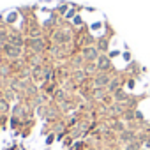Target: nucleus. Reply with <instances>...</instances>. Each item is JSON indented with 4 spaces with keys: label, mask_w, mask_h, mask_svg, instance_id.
<instances>
[{
    "label": "nucleus",
    "mask_w": 150,
    "mask_h": 150,
    "mask_svg": "<svg viewBox=\"0 0 150 150\" xmlns=\"http://www.w3.org/2000/svg\"><path fill=\"white\" fill-rule=\"evenodd\" d=\"M25 44H27V46H30V50H32L35 55H41V53L46 50V46H44V41H42L41 37H32V39H28Z\"/></svg>",
    "instance_id": "obj_1"
},
{
    "label": "nucleus",
    "mask_w": 150,
    "mask_h": 150,
    "mask_svg": "<svg viewBox=\"0 0 150 150\" xmlns=\"http://www.w3.org/2000/svg\"><path fill=\"white\" fill-rule=\"evenodd\" d=\"M99 55H101V51L96 48V46H87L85 50H83V58H85V62H97V58H99Z\"/></svg>",
    "instance_id": "obj_2"
},
{
    "label": "nucleus",
    "mask_w": 150,
    "mask_h": 150,
    "mask_svg": "<svg viewBox=\"0 0 150 150\" xmlns=\"http://www.w3.org/2000/svg\"><path fill=\"white\" fill-rule=\"evenodd\" d=\"M110 81H111V78H110L108 72H99L97 76H96V80H94V85L97 88H106L110 85Z\"/></svg>",
    "instance_id": "obj_3"
},
{
    "label": "nucleus",
    "mask_w": 150,
    "mask_h": 150,
    "mask_svg": "<svg viewBox=\"0 0 150 150\" xmlns=\"http://www.w3.org/2000/svg\"><path fill=\"white\" fill-rule=\"evenodd\" d=\"M97 71L99 72H106L110 67H111V60H110V57H106V55H99V58H97Z\"/></svg>",
    "instance_id": "obj_4"
},
{
    "label": "nucleus",
    "mask_w": 150,
    "mask_h": 150,
    "mask_svg": "<svg viewBox=\"0 0 150 150\" xmlns=\"http://www.w3.org/2000/svg\"><path fill=\"white\" fill-rule=\"evenodd\" d=\"M136 139V134H134V131L132 129H124L120 134H118V141H122V143H132Z\"/></svg>",
    "instance_id": "obj_5"
},
{
    "label": "nucleus",
    "mask_w": 150,
    "mask_h": 150,
    "mask_svg": "<svg viewBox=\"0 0 150 150\" xmlns=\"http://www.w3.org/2000/svg\"><path fill=\"white\" fill-rule=\"evenodd\" d=\"M4 53L7 55V57H11V58H16V57H20L21 55V48H18V46H13V44H4Z\"/></svg>",
    "instance_id": "obj_6"
},
{
    "label": "nucleus",
    "mask_w": 150,
    "mask_h": 150,
    "mask_svg": "<svg viewBox=\"0 0 150 150\" xmlns=\"http://www.w3.org/2000/svg\"><path fill=\"white\" fill-rule=\"evenodd\" d=\"M27 41L20 35V34H11L9 35V44H13V46H18V48H23V44H25Z\"/></svg>",
    "instance_id": "obj_7"
},
{
    "label": "nucleus",
    "mask_w": 150,
    "mask_h": 150,
    "mask_svg": "<svg viewBox=\"0 0 150 150\" xmlns=\"http://www.w3.org/2000/svg\"><path fill=\"white\" fill-rule=\"evenodd\" d=\"M113 99H115V103H125V101L129 99V96H127L122 88H118V90L113 92Z\"/></svg>",
    "instance_id": "obj_8"
},
{
    "label": "nucleus",
    "mask_w": 150,
    "mask_h": 150,
    "mask_svg": "<svg viewBox=\"0 0 150 150\" xmlns=\"http://www.w3.org/2000/svg\"><path fill=\"white\" fill-rule=\"evenodd\" d=\"M120 83H122V81H120V78H113V80L110 81V85L106 87V90H108L110 94H113L115 90H118V88H120Z\"/></svg>",
    "instance_id": "obj_9"
},
{
    "label": "nucleus",
    "mask_w": 150,
    "mask_h": 150,
    "mask_svg": "<svg viewBox=\"0 0 150 150\" xmlns=\"http://www.w3.org/2000/svg\"><path fill=\"white\" fill-rule=\"evenodd\" d=\"M55 39H57L58 42H69L71 35H69L67 32H57V34H55Z\"/></svg>",
    "instance_id": "obj_10"
},
{
    "label": "nucleus",
    "mask_w": 150,
    "mask_h": 150,
    "mask_svg": "<svg viewBox=\"0 0 150 150\" xmlns=\"http://www.w3.org/2000/svg\"><path fill=\"white\" fill-rule=\"evenodd\" d=\"M96 48H97L99 51H106V50H108V39H106V37H101Z\"/></svg>",
    "instance_id": "obj_11"
},
{
    "label": "nucleus",
    "mask_w": 150,
    "mask_h": 150,
    "mask_svg": "<svg viewBox=\"0 0 150 150\" xmlns=\"http://www.w3.org/2000/svg\"><path fill=\"white\" fill-rule=\"evenodd\" d=\"M125 150H139V141H132L125 145Z\"/></svg>",
    "instance_id": "obj_12"
},
{
    "label": "nucleus",
    "mask_w": 150,
    "mask_h": 150,
    "mask_svg": "<svg viewBox=\"0 0 150 150\" xmlns=\"http://www.w3.org/2000/svg\"><path fill=\"white\" fill-rule=\"evenodd\" d=\"M111 129H113V131H118V132H122V131H124L125 127H124V124H122V122H113Z\"/></svg>",
    "instance_id": "obj_13"
}]
</instances>
